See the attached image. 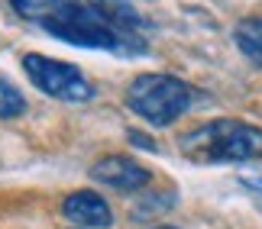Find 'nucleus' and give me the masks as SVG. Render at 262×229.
<instances>
[{
  "instance_id": "nucleus-1",
  "label": "nucleus",
  "mask_w": 262,
  "mask_h": 229,
  "mask_svg": "<svg viewBox=\"0 0 262 229\" xmlns=\"http://www.w3.org/2000/svg\"><path fill=\"white\" fill-rule=\"evenodd\" d=\"M46 33H52L62 42L84 45V48H107L117 55H139L146 52V33L143 26H129L123 19L110 16L104 7L91 4H72L62 13L49 16L39 23Z\"/></svg>"
},
{
  "instance_id": "nucleus-2",
  "label": "nucleus",
  "mask_w": 262,
  "mask_h": 229,
  "mask_svg": "<svg viewBox=\"0 0 262 229\" xmlns=\"http://www.w3.org/2000/svg\"><path fill=\"white\" fill-rule=\"evenodd\" d=\"M178 148L198 165L262 158V129L243 119H210L178 139Z\"/></svg>"
},
{
  "instance_id": "nucleus-3",
  "label": "nucleus",
  "mask_w": 262,
  "mask_h": 229,
  "mask_svg": "<svg viewBox=\"0 0 262 229\" xmlns=\"http://www.w3.org/2000/svg\"><path fill=\"white\" fill-rule=\"evenodd\" d=\"M191 87L172 74H139L133 84L126 87V107L139 119L152 126H168L175 123L191 107Z\"/></svg>"
},
{
  "instance_id": "nucleus-4",
  "label": "nucleus",
  "mask_w": 262,
  "mask_h": 229,
  "mask_svg": "<svg viewBox=\"0 0 262 229\" xmlns=\"http://www.w3.org/2000/svg\"><path fill=\"white\" fill-rule=\"evenodd\" d=\"M23 71L29 74L42 94L55 97V100H68V104H81L94 97V84L81 74V68L68 65V62H55L46 55H23Z\"/></svg>"
},
{
  "instance_id": "nucleus-5",
  "label": "nucleus",
  "mask_w": 262,
  "mask_h": 229,
  "mask_svg": "<svg viewBox=\"0 0 262 229\" xmlns=\"http://www.w3.org/2000/svg\"><path fill=\"white\" fill-rule=\"evenodd\" d=\"M91 177H94L97 184L114 187V191L133 194V191H143L152 174H149L139 162L126 158V155H107V158H100V162H94V168H91Z\"/></svg>"
},
{
  "instance_id": "nucleus-6",
  "label": "nucleus",
  "mask_w": 262,
  "mask_h": 229,
  "mask_svg": "<svg viewBox=\"0 0 262 229\" xmlns=\"http://www.w3.org/2000/svg\"><path fill=\"white\" fill-rule=\"evenodd\" d=\"M62 213L72 223L84 226V229H107L110 223H114L110 203L100 194H94V191H75V194H68L65 203H62Z\"/></svg>"
},
{
  "instance_id": "nucleus-7",
  "label": "nucleus",
  "mask_w": 262,
  "mask_h": 229,
  "mask_svg": "<svg viewBox=\"0 0 262 229\" xmlns=\"http://www.w3.org/2000/svg\"><path fill=\"white\" fill-rule=\"evenodd\" d=\"M233 39H236L239 52H243L249 62L262 65V16H249L243 23H236Z\"/></svg>"
},
{
  "instance_id": "nucleus-8",
  "label": "nucleus",
  "mask_w": 262,
  "mask_h": 229,
  "mask_svg": "<svg viewBox=\"0 0 262 229\" xmlns=\"http://www.w3.org/2000/svg\"><path fill=\"white\" fill-rule=\"evenodd\" d=\"M10 4H13V10H16L19 16L33 19V23H42V19L62 13L65 7L78 4V0H10Z\"/></svg>"
},
{
  "instance_id": "nucleus-9",
  "label": "nucleus",
  "mask_w": 262,
  "mask_h": 229,
  "mask_svg": "<svg viewBox=\"0 0 262 229\" xmlns=\"http://www.w3.org/2000/svg\"><path fill=\"white\" fill-rule=\"evenodd\" d=\"M26 110V97L16 91L13 84L0 81V119H10V116H19Z\"/></svg>"
},
{
  "instance_id": "nucleus-10",
  "label": "nucleus",
  "mask_w": 262,
  "mask_h": 229,
  "mask_svg": "<svg viewBox=\"0 0 262 229\" xmlns=\"http://www.w3.org/2000/svg\"><path fill=\"white\" fill-rule=\"evenodd\" d=\"M256 187H259V191H262V177H259V181H256Z\"/></svg>"
},
{
  "instance_id": "nucleus-11",
  "label": "nucleus",
  "mask_w": 262,
  "mask_h": 229,
  "mask_svg": "<svg viewBox=\"0 0 262 229\" xmlns=\"http://www.w3.org/2000/svg\"><path fill=\"white\" fill-rule=\"evenodd\" d=\"M159 229H172V226H159Z\"/></svg>"
}]
</instances>
